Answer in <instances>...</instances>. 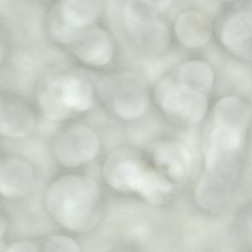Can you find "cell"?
I'll return each instance as SVG.
<instances>
[{
  "mask_svg": "<svg viewBox=\"0 0 252 252\" xmlns=\"http://www.w3.org/2000/svg\"><path fill=\"white\" fill-rule=\"evenodd\" d=\"M250 123L251 109L238 96H225L216 103L204 143V173L238 177Z\"/></svg>",
  "mask_w": 252,
  "mask_h": 252,
  "instance_id": "obj_1",
  "label": "cell"
},
{
  "mask_svg": "<svg viewBox=\"0 0 252 252\" xmlns=\"http://www.w3.org/2000/svg\"><path fill=\"white\" fill-rule=\"evenodd\" d=\"M102 190L96 179L85 173H65L55 178L44 195L46 210L62 227L87 232L99 221Z\"/></svg>",
  "mask_w": 252,
  "mask_h": 252,
  "instance_id": "obj_2",
  "label": "cell"
},
{
  "mask_svg": "<svg viewBox=\"0 0 252 252\" xmlns=\"http://www.w3.org/2000/svg\"><path fill=\"white\" fill-rule=\"evenodd\" d=\"M102 176L115 192L138 195L155 206L167 202L176 185L158 171L146 156L130 148H118L108 154Z\"/></svg>",
  "mask_w": 252,
  "mask_h": 252,
  "instance_id": "obj_3",
  "label": "cell"
},
{
  "mask_svg": "<svg viewBox=\"0 0 252 252\" xmlns=\"http://www.w3.org/2000/svg\"><path fill=\"white\" fill-rule=\"evenodd\" d=\"M210 94L211 92L179 65L158 81L153 97L169 121L178 126L192 127L205 118Z\"/></svg>",
  "mask_w": 252,
  "mask_h": 252,
  "instance_id": "obj_4",
  "label": "cell"
},
{
  "mask_svg": "<svg viewBox=\"0 0 252 252\" xmlns=\"http://www.w3.org/2000/svg\"><path fill=\"white\" fill-rule=\"evenodd\" d=\"M96 90L82 75L72 72L49 74L36 91L42 115L53 122H64L93 109Z\"/></svg>",
  "mask_w": 252,
  "mask_h": 252,
  "instance_id": "obj_5",
  "label": "cell"
},
{
  "mask_svg": "<svg viewBox=\"0 0 252 252\" xmlns=\"http://www.w3.org/2000/svg\"><path fill=\"white\" fill-rule=\"evenodd\" d=\"M98 94L108 109L124 121L140 119L150 105L146 83L131 72H115L102 78Z\"/></svg>",
  "mask_w": 252,
  "mask_h": 252,
  "instance_id": "obj_6",
  "label": "cell"
},
{
  "mask_svg": "<svg viewBox=\"0 0 252 252\" xmlns=\"http://www.w3.org/2000/svg\"><path fill=\"white\" fill-rule=\"evenodd\" d=\"M123 16L129 33L142 51L152 58L166 53L170 42V31L158 13L140 0H127Z\"/></svg>",
  "mask_w": 252,
  "mask_h": 252,
  "instance_id": "obj_7",
  "label": "cell"
},
{
  "mask_svg": "<svg viewBox=\"0 0 252 252\" xmlns=\"http://www.w3.org/2000/svg\"><path fill=\"white\" fill-rule=\"evenodd\" d=\"M102 142L97 132L80 123L62 127L55 136L53 154L58 164L68 170L82 167L94 161L100 154Z\"/></svg>",
  "mask_w": 252,
  "mask_h": 252,
  "instance_id": "obj_8",
  "label": "cell"
},
{
  "mask_svg": "<svg viewBox=\"0 0 252 252\" xmlns=\"http://www.w3.org/2000/svg\"><path fill=\"white\" fill-rule=\"evenodd\" d=\"M146 157L158 171L175 185L186 181L193 169L192 151L178 139L156 141L148 148Z\"/></svg>",
  "mask_w": 252,
  "mask_h": 252,
  "instance_id": "obj_9",
  "label": "cell"
},
{
  "mask_svg": "<svg viewBox=\"0 0 252 252\" xmlns=\"http://www.w3.org/2000/svg\"><path fill=\"white\" fill-rule=\"evenodd\" d=\"M36 125L34 109L24 97L0 90V137L24 139L34 131Z\"/></svg>",
  "mask_w": 252,
  "mask_h": 252,
  "instance_id": "obj_10",
  "label": "cell"
},
{
  "mask_svg": "<svg viewBox=\"0 0 252 252\" xmlns=\"http://www.w3.org/2000/svg\"><path fill=\"white\" fill-rule=\"evenodd\" d=\"M36 182L35 170L24 158L10 157L0 161V196L20 200L29 196Z\"/></svg>",
  "mask_w": 252,
  "mask_h": 252,
  "instance_id": "obj_11",
  "label": "cell"
},
{
  "mask_svg": "<svg viewBox=\"0 0 252 252\" xmlns=\"http://www.w3.org/2000/svg\"><path fill=\"white\" fill-rule=\"evenodd\" d=\"M252 14L242 10L229 16L222 25L219 38L223 47L233 56L252 60Z\"/></svg>",
  "mask_w": 252,
  "mask_h": 252,
  "instance_id": "obj_12",
  "label": "cell"
},
{
  "mask_svg": "<svg viewBox=\"0 0 252 252\" xmlns=\"http://www.w3.org/2000/svg\"><path fill=\"white\" fill-rule=\"evenodd\" d=\"M73 53L78 61L93 68L104 67L114 56L113 41L106 31L94 29L74 40Z\"/></svg>",
  "mask_w": 252,
  "mask_h": 252,
  "instance_id": "obj_13",
  "label": "cell"
},
{
  "mask_svg": "<svg viewBox=\"0 0 252 252\" xmlns=\"http://www.w3.org/2000/svg\"><path fill=\"white\" fill-rule=\"evenodd\" d=\"M175 32L185 47L201 48L211 39L212 25L204 13L197 10H186L178 16Z\"/></svg>",
  "mask_w": 252,
  "mask_h": 252,
  "instance_id": "obj_14",
  "label": "cell"
},
{
  "mask_svg": "<svg viewBox=\"0 0 252 252\" xmlns=\"http://www.w3.org/2000/svg\"><path fill=\"white\" fill-rule=\"evenodd\" d=\"M100 8L99 0H62L61 20L65 24V28L79 31L96 20Z\"/></svg>",
  "mask_w": 252,
  "mask_h": 252,
  "instance_id": "obj_15",
  "label": "cell"
},
{
  "mask_svg": "<svg viewBox=\"0 0 252 252\" xmlns=\"http://www.w3.org/2000/svg\"><path fill=\"white\" fill-rule=\"evenodd\" d=\"M43 252H81V250L78 243L72 238L56 235L47 240Z\"/></svg>",
  "mask_w": 252,
  "mask_h": 252,
  "instance_id": "obj_16",
  "label": "cell"
},
{
  "mask_svg": "<svg viewBox=\"0 0 252 252\" xmlns=\"http://www.w3.org/2000/svg\"><path fill=\"white\" fill-rule=\"evenodd\" d=\"M144 4L155 13L165 11L171 6L173 0H140Z\"/></svg>",
  "mask_w": 252,
  "mask_h": 252,
  "instance_id": "obj_17",
  "label": "cell"
},
{
  "mask_svg": "<svg viewBox=\"0 0 252 252\" xmlns=\"http://www.w3.org/2000/svg\"><path fill=\"white\" fill-rule=\"evenodd\" d=\"M6 252H38L33 243L28 241H16L8 247Z\"/></svg>",
  "mask_w": 252,
  "mask_h": 252,
  "instance_id": "obj_18",
  "label": "cell"
},
{
  "mask_svg": "<svg viewBox=\"0 0 252 252\" xmlns=\"http://www.w3.org/2000/svg\"><path fill=\"white\" fill-rule=\"evenodd\" d=\"M7 229V220L0 213V238H2Z\"/></svg>",
  "mask_w": 252,
  "mask_h": 252,
  "instance_id": "obj_19",
  "label": "cell"
},
{
  "mask_svg": "<svg viewBox=\"0 0 252 252\" xmlns=\"http://www.w3.org/2000/svg\"><path fill=\"white\" fill-rule=\"evenodd\" d=\"M220 1H232V0H220Z\"/></svg>",
  "mask_w": 252,
  "mask_h": 252,
  "instance_id": "obj_20",
  "label": "cell"
}]
</instances>
